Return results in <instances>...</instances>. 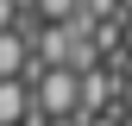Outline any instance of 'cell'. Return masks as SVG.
<instances>
[{"instance_id":"6da1fadb","label":"cell","mask_w":132,"mask_h":126,"mask_svg":"<svg viewBox=\"0 0 132 126\" xmlns=\"http://www.w3.org/2000/svg\"><path fill=\"white\" fill-rule=\"evenodd\" d=\"M25 88H31V114L38 120H76V76L69 69H25Z\"/></svg>"},{"instance_id":"7a4b0ae2","label":"cell","mask_w":132,"mask_h":126,"mask_svg":"<svg viewBox=\"0 0 132 126\" xmlns=\"http://www.w3.org/2000/svg\"><path fill=\"white\" fill-rule=\"evenodd\" d=\"M25 69H31V44L19 32H0V82H25Z\"/></svg>"},{"instance_id":"3957f363","label":"cell","mask_w":132,"mask_h":126,"mask_svg":"<svg viewBox=\"0 0 132 126\" xmlns=\"http://www.w3.org/2000/svg\"><path fill=\"white\" fill-rule=\"evenodd\" d=\"M31 120V88L25 82H0V126H25Z\"/></svg>"},{"instance_id":"277c9868","label":"cell","mask_w":132,"mask_h":126,"mask_svg":"<svg viewBox=\"0 0 132 126\" xmlns=\"http://www.w3.org/2000/svg\"><path fill=\"white\" fill-rule=\"evenodd\" d=\"M25 6H31V19H38V25H63V19H76L82 0H25Z\"/></svg>"},{"instance_id":"5b68a950","label":"cell","mask_w":132,"mask_h":126,"mask_svg":"<svg viewBox=\"0 0 132 126\" xmlns=\"http://www.w3.org/2000/svg\"><path fill=\"white\" fill-rule=\"evenodd\" d=\"M120 51H126V63H132V13L120 19Z\"/></svg>"},{"instance_id":"8992f818","label":"cell","mask_w":132,"mask_h":126,"mask_svg":"<svg viewBox=\"0 0 132 126\" xmlns=\"http://www.w3.org/2000/svg\"><path fill=\"white\" fill-rule=\"evenodd\" d=\"M120 94H126V114H132V69H126V82H120Z\"/></svg>"},{"instance_id":"52a82bcc","label":"cell","mask_w":132,"mask_h":126,"mask_svg":"<svg viewBox=\"0 0 132 126\" xmlns=\"http://www.w3.org/2000/svg\"><path fill=\"white\" fill-rule=\"evenodd\" d=\"M44 126H82V120H44Z\"/></svg>"},{"instance_id":"ba28073f","label":"cell","mask_w":132,"mask_h":126,"mask_svg":"<svg viewBox=\"0 0 132 126\" xmlns=\"http://www.w3.org/2000/svg\"><path fill=\"white\" fill-rule=\"evenodd\" d=\"M120 13H132V0H120Z\"/></svg>"},{"instance_id":"9c48e42d","label":"cell","mask_w":132,"mask_h":126,"mask_svg":"<svg viewBox=\"0 0 132 126\" xmlns=\"http://www.w3.org/2000/svg\"><path fill=\"white\" fill-rule=\"evenodd\" d=\"M120 126H132V114H126V120H120Z\"/></svg>"}]
</instances>
